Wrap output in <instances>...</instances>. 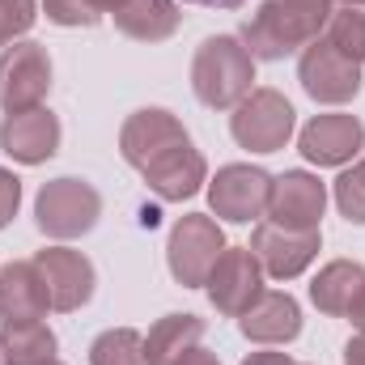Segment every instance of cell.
Returning <instances> with one entry per match:
<instances>
[{
	"label": "cell",
	"mask_w": 365,
	"mask_h": 365,
	"mask_svg": "<svg viewBox=\"0 0 365 365\" xmlns=\"http://www.w3.org/2000/svg\"><path fill=\"white\" fill-rule=\"evenodd\" d=\"M255 90V56L238 34H208L191 56V93L208 110H234Z\"/></svg>",
	"instance_id": "6da1fadb"
},
{
	"label": "cell",
	"mask_w": 365,
	"mask_h": 365,
	"mask_svg": "<svg viewBox=\"0 0 365 365\" xmlns=\"http://www.w3.org/2000/svg\"><path fill=\"white\" fill-rule=\"evenodd\" d=\"M98 221H102V191L90 179L60 175V179L43 182L34 195V225L51 242H77L93 234Z\"/></svg>",
	"instance_id": "7a4b0ae2"
},
{
	"label": "cell",
	"mask_w": 365,
	"mask_h": 365,
	"mask_svg": "<svg viewBox=\"0 0 365 365\" xmlns=\"http://www.w3.org/2000/svg\"><path fill=\"white\" fill-rule=\"evenodd\" d=\"M293 132H297V110L272 86H255L230 115V136L247 153H280L293 140Z\"/></svg>",
	"instance_id": "3957f363"
},
{
	"label": "cell",
	"mask_w": 365,
	"mask_h": 365,
	"mask_svg": "<svg viewBox=\"0 0 365 365\" xmlns=\"http://www.w3.org/2000/svg\"><path fill=\"white\" fill-rule=\"evenodd\" d=\"M225 230L212 212H182L170 225L166 238V268L175 276V284L182 289H204V280L212 272V264L225 251Z\"/></svg>",
	"instance_id": "277c9868"
},
{
	"label": "cell",
	"mask_w": 365,
	"mask_h": 365,
	"mask_svg": "<svg viewBox=\"0 0 365 365\" xmlns=\"http://www.w3.org/2000/svg\"><path fill=\"white\" fill-rule=\"evenodd\" d=\"M208 208L217 221L230 225H251L268 217V195H272V175L251 162H230L208 179Z\"/></svg>",
	"instance_id": "5b68a950"
},
{
	"label": "cell",
	"mask_w": 365,
	"mask_h": 365,
	"mask_svg": "<svg viewBox=\"0 0 365 365\" xmlns=\"http://www.w3.org/2000/svg\"><path fill=\"white\" fill-rule=\"evenodd\" d=\"M51 56L43 43L34 38H17L0 51V110L13 115V110H30V106H43L47 93H51Z\"/></svg>",
	"instance_id": "8992f818"
},
{
	"label": "cell",
	"mask_w": 365,
	"mask_h": 365,
	"mask_svg": "<svg viewBox=\"0 0 365 365\" xmlns=\"http://www.w3.org/2000/svg\"><path fill=\"white\" fill-rule=\"evenodd\" d=\"M242 47L255 60H284L302 47H310L314 38H323V30L314 21H306L302 13H293L284 0H264L247 21H242Z\"/></svg>",
	"instance_id": "52a82bcc"
},
{
	"label": "cell",
	"mask_w": 365,
	"mask_h": 365,
	"mask_svg": "<svg viewBox=\"0 0 365 365\" xmlns=\"http://www.w3.org/2000/svg\"><path fill=\"white\" fill-rule=\"evenodd\" d=\"M297 153L319 170H344L365 153V123L349 110H327L302 123Z\"/></svg>",
	"instance_id": "ba28073f"
},
{
	"label": "cell",
	"mask_w": 365,
	"mask_h": 365,
	"mask_svg": "<svg viewBox=\"0 0 365 365\" xmlns=\"http://www.w3.org/2000/svg\"><path fill=\"white\" fill-rule=\"evenodd\" d=\"M297 81L319 106H349L361 93V64L336 51L327 38H314L297 56Z\"/></svg>",
	"instance_id": "9c48e42d"
},
{
	"label": "cell",
	"mask_w": 365,
	"mask_h": 365,
	"mask_svg": "<svg viewBox=\"0 0 365 365\" xmlns=\"http://www.w3.org/2000/svg\"><path fill=\"white\" fill-rule=\"evenodd\" d=\"M264 284H268V276H264V264L255 259L251 247H225L204 280L212 310L225 319H242L255 306V297L264 293Z\"/></svg>",
	"instance_id": "30bf717a"
},
{
	"label": "cell",
	"mask_w": 365,
	"mask_h": 365,
	"mask_svg": "<svg viewBox=\"0 0 365 365\" xmlns=\"http://www.w3.org/2000/svg\"><path fill=\"white\" fill-rule=\"evenodd\" d=\"M251 251L264 264V276L268 280H297V276H306V268L319 259L323 234L319 230H284L276 221H255Z\"/></svg>",
	"instance_id": "8fae6325"
},
{
	"label": "cell",
	"mask_w": 365,
	"mask_h": 365,
	"mask_svg": "<svg viewBox=\"0 0 365 365\" xmlns=\"http://www.w3.org/2000/svg\"><path fill=\"white\" fill-rule=\"evenodd\" d=\"M179 145H191L187 128L175 110L166 106H145V110H132L119 128V158L132 166V170H145L153 166L162 153L179 149Z\"/></svg>",
	"instance_id": "7c38bea8"
},
{
	"label": "cell",
	"mask_w": 365,
	"mask_h": 365,
	"mask_svg": "<svg viewBox=\"0 0 365 365\" xmlns=\"http://www.w3.org/2000/svg\"><path fill=\"white\" fill-rule=\"evenodd\" d=\"M64 140V123L60 115L43 102L30 110H13L0 119V153L13 158L17 166H43L60 153Z\"/></svg>",
	"instance_id": "4fadbf2b"
},
{
	"label": "cell",
	"mask_w": 365,
	"mask_h": 365,
	"mask_svg": "<svg viewBox=\"0 0 365 365\" xmlns=\"http://www.w3.org/2000/svg\"><path fill=\"white\" fill-rule=\"evenodd\" d=\"M34 268L47 280V293H51V310L60 314H73L81 306H90L93 289H98V272H93L90 255L86 251H73L68 242H51L34 255Z\"/></svg>",
	"instance_id": "5bb4252c"
},
{
	"label": "cell",
	"mask_w": 365,
	"mask_h": 365,
	"mask_svg": "<svg viewBox=\"0 0 365 365\" xmlns=\"http://www.w3.org/2000/svg\"><path fill=\"white\" fill-rule=\"evenodd\" d=\"M327 182L310 170H284L272 175V195H268V221L284 230H319L327 212Z\"/></svg>",
	"instance_id": "9a60e30c"
},
{
	"label": "cell",
	"mask_w": 365,
	"mask_h": 365,
	"mask_svg": "<svg viewBox=\"0 0 365 365\" xmlns=\"http://www.w3.org/2000/svg\"><path fill=\"white\" fill-rule=\"evenodd\" d=\"M238 331L259 349H284L302 336V306H297L293 293L264 289L255 297V306L238 319Z\"/></svg>",
	"instance_id": "2e32d148"
},
{
	"label": "cell",
	"mask_w": 365,
	"mask_h": 365,
	"mask_svg": "<svg viewBox=\"0 0 365 365\" xmlns=\"http://www.w3.org/2000/svg\"><path fill=\"white\" fill-rule=\"evenodd\" d=\"M140 179L158 200L182 204V200H191V195H200L208 187V162H204V153L195 145H179V149L162 153L153 166H145Z\"/></svg>",
	"instance_id": "e0dca14e"
},
{
	"label": "cell",
	"mask_w": 365,
	"mask_h": 365,
	"mask_svg": "<svg viewBox=\"0 0 365 365\" xmlns=\"http://www.w3.org/2000/svg\"><path fill=\"white\" fill-rule=\"evenodd\" d=\"M51 310L47 280L34 259H9L0 268V323H38Z\"/></svg>",
	"instance_id": "ac0fdd59"
},
{
	"label": "cell",
	"mask_w": 365,
	"mask_h": 365,
	"mask_svg": "<svg viewBox=\"0 0 365 365\" xmlns=\"http://www.w3.org/2000/svg\"><path fill=\"white\" fill-rule=\"evenodd\" d=\"M361 289H365V268L357 259H331L310 280V302L327 319H349L357 297H361Z\"/></svg>",
	"instance_id": "d6986e66"
},
{
	"label": "cell",
	"mask_w": 365,
	"mask_h": 365,
	"mask_svg": "<svg viewBox=\"0 0 365 365\" xmlns=\"http://www.w3.org/2000/svg\"><path fill=\"white\" fill-rule=\"evenodd\" d=\"M110 17H115V30L132 43H166L179 30L182 9L179 0H128Z\"/></svg>",
	"instance_id": "ffe728a7"
},
{
	"label": "cell",
	"mask_w": 365,
	"mask_h": 365,
	"mask_svg": "<svg viewBox=\"0 0 365 365\" xmlns=\"http://www.w3.org/2000/svg\"><path fill=\"white\" fill-rule=\"evenodd\" d=\"M56 331L38 323H0V365H51L56 361Z\"/></svg>",
	"instance_id": "44dd1931"
},
{
	"label": "cell",
	"mask_w": 365,
	"mask_h": 365,
	"mask_svg": "<svg viewBox=\"0 0 365 365\" xmlns=\"http://www.w3.org/2000/svg\"><path fill=\"white\" fill-rule=\"evenodd\" d=\"M200 340H204L200 314H162L145 336V357H149V365H175Z\"/></svg>",
	"instance_id": "7402d4cb"
},
{
	"label": "cell",
	"mask_w": 365,
	"mask_h": 365,
	"mask_svg": "<svg viewBox=\"0 0 365 365\" xmlns=\"http://www.w3.org/2000/svg\"><path fill=\"white\" fill-rule=\"evenodd\" d=\"M90 365H149L145 336L136 327H106L102 336H93Z\"/></svg>",
	"instance_id": "603a6c76"
},
{
	"label": "cell",
	"mask_w": 365,
	"mask_h": 365,
	"mask_svg": "<svg viewBox=\"0 0 365 365\" xmlns=\"http://www.w3.org/2000/svg\"><path fill=\"white\" fill-rule=\"evenodd\" d=\"M323 38H327L336 51H344L349 60L365 64V9H349V4L331 9Z\"/></svg>",
	"instance_id": "cb8c5ba5"
},
{
	"label": "cell",
	"mask_w": 365,
	"mask_h": 365,
	"mask_svg": "<svg viewBox=\"0 0 365 365\" xmlns=\"http://www.w3.org/2000/svg\"><path fill=\"white\" fill-rule=\"evenodd\" d=\"M331 200L349 225H365V153L340 170V179L331 182Z\"/></svg>",
	"instance_id": "d4e9b609"
},
{
	"label": "cell",
	"mask_w": 365,
	"mask_h": 365,
	"mask_svg": "<svg viewBox=\"0 0 365 365\" xmlns=\"http://www.w3.org/2000/svg\"><path fill=\"white\" fill-rule=\"evenodd\" d=\"M38 9L60 30H90V26H98L106 17L93 0H38Z\"/></svg>",
	"instance_id": "484cf974"
},
{
	"label": "cell",
	"mask_w": 365,
	"mask_h": 365,
	"mask_svg": "<svg viewBox=\"0 0 365 365\" xmlns=\"http://www.w3.org/2000/svg\"><path fill=\"white\" fill-rule=\"evenodd\" d=\"M38 21V0H0V51L30 34Z\"/></svg>",
	"instance_id": "4316f807"
},
{
	"label": "cell",
	"mask_w": 365,
	"mask_h": 365,
	"mask_svg": "<svg viewBox=\"0 0 365 365\" xmlns=\"http://www.w3.org/2000/svg\"><path fill=\"white\" fill-rule=\"evenodd\" d=\"M17 208H21V179L0 166V230L17 217Z\"/></svg>",
	"instance_id": "83f0119b"
},
{
	"label": "cell",
	"mask_w": 365,
	"mask_h": 365,
	"mask_svg": "<svg viewBox=\"0 0 365 365\" xmlns=\"http://www.w3.org/2000/svg\"><path fill=\"white\" fill-rule=\"evenodd\" d=\"M293 13H302L306 21H314L319 30H327V17H331V9H336V0H284Z\"/></svg>",
	"instance_id": "f1b7e54d"
},
{
	"label": "cell",
	"mask_w": 365,
	"mask_h": 365,
	"mask_svg": "<svg viewBox=\"0 0 365 365\" xmlns=\"http://www.w3.org/2000/svg\"><path fill=\"white\" fill-rule=\"evenodd\" d=\"M242 365H293V357L280 353V349H259V353H247Z\"/></svg>",
	"instance_id": "f546056e"
},
{
	"label": "cell",
	"mask_w": 365,
	"mask_h": 365,
	"mask_svg": "<svg viewBox=\"0 0 365 365\" xmlns=\"http://www.w3.org/2000/svg\"><path fill=\"white\" fill-rule=\"evenodd\" d=\"M175 365H221V357H217L212 349H204V344H195V349H187V353H182V357H179Z\"/></svg>",
	"instance_id": "4dcf8cb0"
},
{
	"label": "cell",
	"mask_w": 365,
	"mask_h": 365,
	"mask_svg": "<svg viewBox=\"0 0 365 365\" xmlns=\"http://www.w3.org/2000/svg\"><path fill=\"white\" fill-rule=\"evenodd\" d=\"M344 365H365V331H357V336H349V344H344Z\"/></svg>",
	"instance_id": "1f68e13d"
},
{
	"label": "cell",
	"mask_w": 365,
	"mask_h": 365,
	"mask_svg": "<svg viewBox=\"0 0 365 365\" xmlns=\"http://www.w3.org/2000/svg\"><path fill=\"white\" fill-rule=\"evenodd\" d=\"M182 4H195V9H242L247 0H182Z\"/></svg>",
	"instance_id": "d6a6232c"
},
{
	"label": "cell",
	"mask_w": 365,
	"mask_h": 365,
	"mask_svg": "<svg viewBox=\"0 0 365 365\" xmlns=\"http://www.w3.org/2000/svg\"><path fill=\"white\" fill-rule=\"evenodd\" d=\"M349 319H353V327H357V331H365V289H361V297H357V306H353V314H349Z\"/></svg>",
	"instance_id": "836d02e7"
},
{
	"label": "cell",
	"mask_w": 365,
	"mask_h": 365,
	"mask_svg": "<svg viewBox=\"0 0 365 365\" xmlns=\"http://www.w3.org/2000/svg\"><path fill=\"white\" fill-rule=\"evenodd\" d=\"M93 4H98V9H102V13H119V9H123V4H128V0H93Z\"/></svg>",
	"instance_id": "e575fe53"
},
{
	"label": "cell",
	"mask_w": 365,
	"mask_h": 365,
	"mask_svg": "<svg viewBox=\"0 0 365 365\" xmlns=\"http://www.w3.org/2000/svg\"><path fill=\"white\" fill-rule=\"evenodd\" d=\"M340 4H349V9H365V0H340Z\"/></svg>",
	"instance_id": "d590c367"
},
{
	"label": "cell",
	"mask_w": 365,
	"mask_h": 365,
	"mask_svg": "<svg viewBox=\"0 0 365 365\" xmlns=\"http://www.w3.org/2000/svg\"><path fill=\"white\" fill-rule=\"evenodd\" d=\"M51 365H64V361H51Z\"/></svg>",
	"instance_id": "8d00e7d4"
},
{
	"label": "cell",
	"mask_w": 365,
	"mask_h": 365,
	"mask_svg": "<svg viewBox=\"0 0 365 365\" xmlns=\"http://www.w3.org/2000/svg\"><path fill=\"white\" fill-rule=\"evenodd\" d=\"M293 365H302V361H293Z\"/></svg>",
	"instance_id": "74e56055"
}]
</instances>
